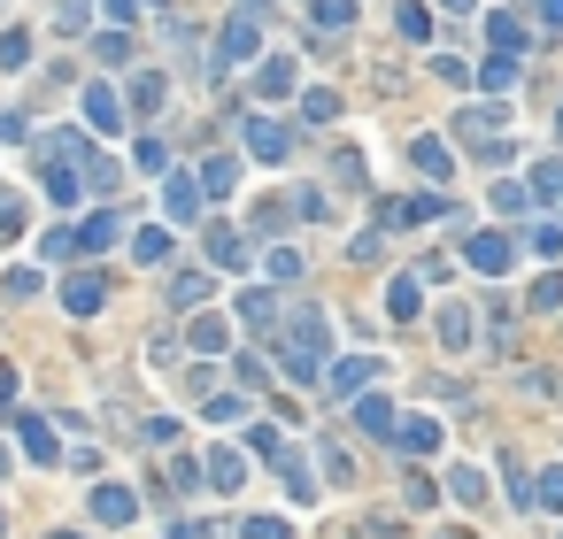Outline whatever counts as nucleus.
Instances as JSON below:
<instances>
[{
    "instance_id": "1",
    "label": "nucleus",
    "mask_w": 563,
    "mask_h": 539,
    "mask_svg": "<svg viewBox=\"0 0 563 539\" xmlns=\"http://www.w3.org/2000/svg\"><path fill=\"white\" fill-rule=\"evenodd\" d=\"M325 347H333V316H325V309H293V324L271 331L278 371H286V386H301V393L325 378Z\"/></svg>"
},
{
    "instance_id": "2",
    "label": "nucleus",
    "mask_w": 563,
    "mask_h": 539,
    "mask_svg": "<svg viewBox=\"0 0 563 539\" xmlns=\"http://www.w3.org/2000/svg\"><path fill=\"white\" fill-rule=\"evenodd\" d=\"M510 254H517V247H510V231H471V239H463V262L478 270V278H502Z\"/></svg>"
},
{
    "instance_id": "3",
    "label": "nucleus",
    "mask_w": 563,
    "mask_h": 539,
    "mask_svg": "<svg viewBox=\"0 0 563 539\" xmlns=\"http://www.w3.org/2000/svg\"><path fill=\"white\" fill-rule=\"evenodd\" d=\"M301 85V62L293 54H255V101H286Z\"/></svg>"
},
{
    "instance_id": "4",
    "label": "nucleus",
    "mask_w": 563,
    "mask_h": 539,
    "mask_svg": "<svg viewBox=\"0 0 563 539\" xmlns=\"http://www.w3.org/2000/svg\"><path fill=\"white\" fill-rule=\"evenodd\" d=\"M371 378H378V354H348V363H333L316 386H333V401H355V393H371Z\"/></svg>"
},
{
    "instance_id": "5",
    "label": "nucleus",
    "mask_w": 563,
    "mask_h": 539,
    "mask_svg": "<svg viewBox=\"0 0 563 539\" xmlns=\"http://www.w3.org/2000/svg\"><path fill=\"white\" fill-rule=\"evenodd\" d=\"M248 154H255V162H286V154H293V124H278V116H248Z\"/></svg>"
},
{
    "instance_id": "6",
    "label": "nucleus",
    "mask_w": 563,
    "mask_h": 539,
    "mask_svg": "<svg viewBox=\"0 0 563 539\" xmlns=\"http://www.w3.org/2000/svg\"><path fill=\"white\" fill-rule=\"evenodd\" d=\"M163 209H171V224H193L209 201H201V177H186V170H163Z\"/></svg>"
},
{
    "instance_id": "7",
    "label": "nucleus",
    "mask_w": 563,
    "mask_h": 539,
    "mask_svg": "<svg viewBox=\"0 0 563 539\" xmlns=\"http://www.w3.org/2000/svg\"><path fill=\"white\" fill-rule=\"evenodd\" d=\"M201 478H209L216 493H239V486H248V455H232V447H209V463H201Z\"/></svg>"
},
{
    "instance_id": "8",
    "label": "nucleus",
    "mask_w": 563,
    "mask_h": 539,
    "mask_svg": "<svg viewBox=\"0 0 563 539\" xmlns=\"http://www.w3.org/2000/svg\"><path fill=\"white\" fill-rule=\"evenodd\" d=\"M86 509H93V524H132V516H139V493H132V486H93Z\"/></svg>"
},
{
    "instance_id": "9",
    "label": "nucleus",
    "mask_w": 563,
    "mask_h": 539,
    "mask_svg": "<svg viewBox=\"0 0 563 539\" xmlns=\"http://www.w3.org/2000/svg\"><path fill=\"white\" fill-rule=\"evenodd\" d=\"M255 54H263L255 16H232V24H224V39H216V62H255Z\"/></svg>"
},
{
    "instance_id": "10",
    "label": "nucleus",
    "mask_w": 563,
    "mask_h": 539,
    "mask_svg": "<svg viewBox=\"0 0 563 539\" xmlns=\"http://www.w3.org/2000/svg\"><path fill=\"white\" fill-rule=\"evenodd\" d=\"M86 124H93V139H109V131H124V101L109 93V85H86Z\"/></svg>"
},
{
    "instance_id": "11",
    "label": "nucleus",
    "mask_w": 563,
    "mask_h": 539,
    "mask_svg": "<svg viewBox=\"0 0 563 539\" xmlns=\"http://www.w3.org/2000/svg\"><path fill=\"white\" fill-rule=\"evenodd\" d=\"M239 316H248V331H263V339H271L286 309H278V293H271V286H248V293H239Z\"/></svg>"
},
{
    "instance_id": "12",
    "label": "nucleus",
    "mask_w": 563,
    "mask_h": 539,
    "mask_svg": "<svg viewBox=\"0 0 563 539\" xmlns=\"http://www.w3.org/2000/svg\"><path fill=\"white\" fill-rule=\"evenodd\" d=\"M101 301H109V286L93 278V270H77V278H62V309H70V316H93Z\"/></svg>"
},
{
    "instance_id": "13",
    "label": "nucleus",
    "mask_w": 563,
    "mask_h": 539,
    "mask_svg": "<svg viewBox=\"0 0 563 539\" xmlns=\"http://www.w3.org/2000/svg\"><path fill=\"white\" fill-rule=\"evenodd\" d=\"M386 447H401V455H410V463H425L433 447H440V424H433V416H410V424H401V431H393Z\"/></svg>"
},
{
    "instance_id": "14",
    "label": "nucleus",
    "mask_w": 563,
    "mask_h": 539,
    "mask_svg": "<svg viewBox=\"0 0 563 539\" xmlns=\"http://www.w3.org/2000/svg\"><path fill=\"white\" fill-rule=\"evenodd\" d=\"M471 316H478V309H463V301H448V309L433 316V324H440V347H448V354H463V347L478 339V324H471Z\"/></svg>"
},
{
    "instance_id": "15",
    "label": "nucleus",
    "mask_w": 563,
    "mask_h": 539,
    "mask_svg": "<svg viewBox=\"0 0 563 539\" xmlns=\"http://www.w3.org/2000/svg\"><path fill=\"white\" fill-rule=\"evenodd\" d=\"M39 186H47V201H54V209H70L77 193H86V186H77V170H70L62 154H47V162H39Z\"/></svg>"
},
{
    "instance_id": "16",
    "label": "nucleus",
    "mask_w": 563,
    "mask_h": 539,
    "mask_svg": "<svg viewBox=\"0 0 563 539\" xmlns=\"http://www.w3.org/2000/svg\"><path fill=\"white\" fill-rule=\"evenodd\" d=\"M16 439H24V455H32V463H54V455H62V447H54V424H47V416H16Z\"/></svg>"
},
{
    "instance_id": "17",
    "label": "nucleus",
    "mask_w": 563,
    "mask_h": 539,
    "mask_svg": "<svg viewBox=\"0 0 563 539\" xmlns=\"http://www.w3.org/2000/svg\"><path fill=\"white\" fill-rule=\"evenodd\" d=\"M471 85H487V93L502 101V93H510V85H517V54H487V62H478V70H471Z\"/></svg>"
},
{
    "instance_id": "18",
    "label": "nucleus",
    "mask_w": 563,
    "mask_h": 539,
    "mask_svg": "<svg viewBox=\"0 0 563 539\" xmlns=\"http://www.w3.org/2000/svg\"><path fill=\"white\" fill-rule=\"evenodd\" d=\"M417 301H425V278H393V286H386V316H393V324H410Z\"/></svg>"
},
{
    "instance_id": "19",
    "label": "nucleus",
    "mask_w": 563,
    "mask_h": 539,
    "mask_svg": "<svg viewBox=\"0 0 563 539\" xmlns=\"http://www.w3.org/2000/svg\"><path fill=\"white\" fill-rule=\"evenodd\" d=\"M502 124H510V109H502V101H478V109H463V116H455V131H478V139H495Z\"/></svg>"
},
{
    "instance_id": "20",
    "label": "nucleus",
    "mask_w": 563,
    "mask_h": 539,
    "mask_svg": "<svg viewBox=\"0 0 563 539\" xmlns=\"http://www.w3.org/2000/svg\"><path fill=\"white\" fill-rule=\"evenodd\" d=\"M132 262H147V270L171 262V231H163V224H139V231H132Z\"/></svg>"
},
{
    "instance_id": "21",
    "label": "nucleus",
    "mask_w": 563,
    "mask_h": 539,
    "mask_svg": "<svg viewBox=\"0 0 563 539\" xmlns=\"http://www.w3.org/2000/svg\"><path fill=\"white\" fill-rule=\"evenodd\" d=\"M248 447H255V463H278V471L293 463V447H286V431H278V424H255V431H248Z\"/></svg>"
},
{
    "instance_id": "22",
    "label": "nucleus",
    "mask_w": 563,
    "mask_h": 539,
    "mask_svg": "<svg viewBox=\"0 0 563 539\" xmlns=\"http://www.w3.org/2000/svg\"><path fill=\"white\" fill-rule=\"evenodd\" d=\"M248 254H239V231L232 224H209V270H239Z\"/></svg>"
},
{
    "instance_id": "23",
    "label": "nucleus",
    "mask_w": 563,
    "mask_h": 539,
    "mask_svg": "<svg viewBox=\"0 0 563 539\" xmlns=\"http://www.w3.org/2000/svg\"><path fill=\"white\" fill-rule=\"evenodd\" d=\"M355 424L386 439V431H393V401H386V393H355Z\"/></svg>"
},
{
    "instance_id": "24",
    "label": "nucleus",
    "mask_w": 563,
    "mask_h": 539,
    "mask_svg": "<svg viewBox=\"0 0 563 539\" xmlns=\"http://www.w3.org/2000/svg\"><path fill=\"white\" fill-rule=\"evenodd\" d=\"M525 201H563V162H533V177H525Z\"/></svg>"
},
{
    "instance_id": "25",
    "label": "nucleus",
    "mask_w": 563,
    "mask_h": 539,
    "mask_svg": "<svg viewBox=\"0 0 563 539\" xmlns=\"http://www.w3.org/2000/svg\"><path fill=\"white\" fill-rule=\"evenodd\" d=\"M393 224H433V216H448V193H417V201H401V209H386Z\"/></svg>"
},
{
    "instance_id": "26",
    "label": "nucleus",
    "mask_w": 563,
    "mask_h": 539,
    "mask_svg": "<svg viewBox=\"0 0 563 539\" xmlns=\"http://www.w3.org/2000/svg\"><path fill=\"white\" fill-rule=\"evenodd\" d=\"M340 116V93H333V85H309V93H301V124H333Z\"/></svg>"
},
{
    "instance_id": "27",
    "label": "nucleus",
    "mask_w": 563,
    "mask_h": 539,
    "mask_svg": "<svg viewBox=\"0 0 563 539\" xmlns=\"http://www.w3.org/2000/svg\"><path fill=\"white\" fill-rule=\"evenodd\" d=\"M232 177H239V162H232V154H216V162L201 170V201H224V193H232Z\"/></svg>"
},
{
    "instance_id": "28",
    "label": "nucleus",
    "mask_w": 563,
    "mask_h": 539,
    "mask_svg": "<svg viewBox=\"0 0 563 539\" xmlns=\"http://www.w3.org/2000/svg\"><path fill=\"white\" fill-rule=\"evenodd\" d=\"M101 247H116V216H86L77 224V254H101Z\"/></svg>"
},
{
    "instance_id": "29",
    "label": "nucleus",
    "mask_w": 563,
    "mask_h": 539,
    "mask_svg": "<svg viewBox=\"0 0 563 539\" xmlns=\"http://www.w3.org/2000/svg\"><path fill=\"white\" fill-rule=\"evenodd\" d=\"M393 24H401V39H417V47L433 39V9H425V0H401V16H393Z\"/></svg>"
},
{
    "instance_id": "30",
    "label": "nucleus",
    "mask_w": 563,
    "mask_h": 539,
    "mask_svg": "<svg viewBox=\"0 0 563 539\" xmlns=\"http://www.w3.org/2000/svg\"><path fill=\"white\" fill-rule=\"evenodd\" d=\"M487 39H495V54H525V24L517 16H487Z\"/></svg>"
},
{
    "instance_id": "31",
    "label": "nucleus",
    "mask_w": 563,
    "mask_h": 539,
    "mask_svg": "<svg viewBox=\"0 0 563 539\" xmlns=\"http://www.w3.org/2000/svg\"><path fill=\"white\" fill-rule=\"evenodd\" d=\"M410 162H417L425 177H448V170H455V154H448L440 139H417V147H410Z\"/></svg>"
},
{
    "instance_id": "32",
    "label": "nucleus",
    "mask_w": 563,
    "mask_h": 539,
    "mask_svg": "<svg viewBox=\"0 0 563 539\" xmlns=\"http://www.w3.org/2000/svg\"><path fill=\"white\" fill-rule=\"evenodd\" d=\"M193 347H201V354H224V347H232V324H224V316H193Z\"/></svg>"
},
{
    "instance_id": "33",
    "label": "nucleus",
    "mask_w": 563,
    "mask_h": 539,
    "mask_svg": "<svg viewBox=\"0 0 563 539\" xmlns=\"http://www.w3.org/2000/svg\"><path fill=\"white\" fill-rule=\"evenodd\" d=\"M448 493H455V501H487V471L455 463V471H448Z\"/></svg>"
},
{
    "instance_id": "34",
    "label": "nucleus",
    "mask_w": 563,
    "mask_h": 539,
    "mask_svg": "<svg viewBox=\"0 0 563 539\" xmlns=\"http://www.w3.org/2000/svg\"><path fill=\"white\" fill-rule=\"evenodd\" d=\"M132 109H139V116L163 109V77H154V70H139V77H132Z\"/></svg>"
},
{
    "instance_id": "35",
    "label": "nucleus",
    "mask_w": 563,
    "mask_h": 539,
    "mask_svg": "<svg viewBox=\"0 0 563 539\" xmlns=\"http://www.w3.org/2000/svg\"><path fill=\"white\" fill-rule=\"evenodd\" d=\"M171 301H178V309L209 301V270H186V278H171Z\"/></svg>"
},
{
    "instance_id": "36",
    "label": "nucleus",
    "mask_w": 563,
    "mask_h": 539,
    "mask_svg": "<svg viewBox=\"0 0 563 539\" xmlns=\"http://www.w3.org/2000/svg\"><path fill=\"white\" fill-rule=\"evenodd\" d=\"M533 509H555L563 516V471H540L533 478Z\"/></svg>"
},
{
    "instance_id": "37",
    "label": "nucleus",
    "mask_w": 563,
    "mask_h": 539,
    "mask_svg": "<svg viewBox=\"0 0 563 539\" xmlns=\"http://www.w3.org/2000/svg\"><path fill=\"white\" fill-rule=\"evenodd\" d=\"M32 62V32H0V70H24Z\"/></svg>"
},
{
    "instance_id": "38",
    "label": "nucleus",
    "mask_w": 563,
    "mask_h": 539,
    "mask_svg": "<svg viewBox=\"0 0 563 539\" xmlns=\"http://www.w3.org/2000/svg\"><path fill=\"white\" fill-rule=\"evenodd\" d=\"M316 24H325V32H348V24H355V0H316Z\"/></svg>"
},
{
    "instance_id": "39",
    "label": "nucleus",
    "mask_w": 563,
    "mask_h": 539,
    "mask_svg": "<svg viewBox=\"0 0 563 539\" xmlns=\"http://www.w3.org/2000/svg\"><path fill=\"white\" fill-rule=\"evenodd\" d=\"M525 301H533L540 316H548V309H563V278H555V270H548V278H533V293H525Z\"/></svg>"
},
{
    "instance_id": "40",
    "label": "nucleus",
    "mask_w": 563,
    "mask_h": 539,
    "mask_svg": "<svg viewBox=\"0 0 563 539\" xmlns=\"http://www.w3.org/2000/svg\"><path fill=\"white\" fill-rule=\"evenodd\" d=\"M495 209H502V216H525V209H533V201H525V186H517V177H502V186H495Z\"/></svg>"
},
{
    "instance_id": "41",
    "label": "nucleus",
    "mask_w": 563,
    "mask_h": 539,
    "mask_svg": "<svg viewBox=\"0 0 563 539\" xmlns=\"http://www.w3.org/2000/svg\"><path fill=\"white\" fill-rule=\"evenodd\" d=\"M433 77H448L455 93H463V85H471V62H463V54H433Z\"/></svg>"
},
{
    "instance_id": "42",
    "label": "nucleus",
    "mask_w": 563,
    "mask_h": 539,
    "mask_svg": "<svg viewBox=\"0 0 563 539\" xmlns=\"http://www.w3.org/2000/svg\"><path fill=\"white\" fill-rule=\"evenodd\" d=\"M16 231H24V201L0 186V239H16Z\"/></svg>"
},
{
    "instance_id": "43",
    "label": "nucleus",
    "mask_w": 563,
    "mask_h": 539,
    "mask_svg": "<svg viewBox=\"0 0 563 539\" xmlns=\"http://www.w3.org/2000/svg\"><path fill=\"white\" fill-rule=\"evenodd\" d=\"M401 501H410V509H433V478L410 471V478H401Z\"/></svg>"
},
{
    "instance_id": "44",
    "label": "nucleus",
    "mask_w": 563,
    "mask_h": 539,
    "mask_svg": "<svg viewBox=\"0 0 563 539\" xmlns=\"http://www.w3.org/2000/svg\"><path fill=\"white\" fill-rule=\"evenodd\" d=\"M39 254H47V262H70V254H77V231H47Z\"/></svg>"
},
{
    "instance_id": "45",
    "label": "nucleus",
    "mask_w": 563,
    "mask_h": 539,
    "mask_svg": "<svg viewBox=\"0 0 563 539\" xmlns=\"http://www.w3.org/2000/svg\"><path fill=\"white\" fill-rule=\"evenodd\" d=\"M263 262H271V278H301V254H293V247H271Z\"/></svg>"
},
{
    "instance_id": "46",
    "label": "nucleus",
    "mask_w": 563,
    "mask_h": 539,
    "mask_svg": "<svg viewBox=\"0 0 563 539\" xmlns=\"http://www.w3.org/2000/svg\"><path fill=\"white\" fill-rule=\"evenodd\" d=\"M47 278H39V270H9V301H32Z\"/></svg>"
},
{
    "instance_id": "47",
    "label": "nucleus",
    "mask_w": 563,
    "mask_h": 539,
    "mask_svg": "<svg viewBox=\"0 0 563 539\" xmlns=\"http://www.w3.org/2000/svg\"><path fill=\"white\" fill-rule=\"evenodd\" d=\"M147 447H178V416H147Z\"/></svg>"
},
{
    "instance_id": "48",
    "label": "nucleus",
    "mask_w": 563,
    "mask_h": 539,
    "mask_svg": "<svg viewBox=\"0 0 563 539\" xmlns=\"http://www.w3.org/2000/svg\"><path fill=\"white\" fill-rule=\"evenodd\" d=\"M86 9H93V0H54V24L77 32V24H86Z\"/></svg>"
},
{
    "instance_id": "49",
    "label": "nucleus",
    "mask_w": 563,
    "mask_h": 539,
    "mask_svg": "<svg viewBox=\"0 0 563 539\" xmlns=\"http://www.w3.org/2000/svg\"><path fill=\"white\" fill-rule=\"evenodd\" d=\"M139 170H171V147L163 139H139Z\"/></svg>"
},
{
    "instance_id": "50",
    "label": "nucleus",
    "mask_w": 563,
    "mask_h": 539,
    "mask_svg": "<svg viewBox=\"0 0 563 539\" xmlns=\"http://www.w3.org/2000/svg\"><path fill=\"white\" fill-rule=\"evenodd\" d=\"M325 478H333V486H348V478H355V463L340 455V447H325Z\"/></svg>"
},
{
    "instance_id": "51",
    "label": "nucleus",
    "mask_w": 563,
    "mask_h": 539,
    "mask_svg": "<svg viewBox=\"0 0 563 539\" xmlns=\"http://www.w3.org/2000/svg\"><path fill=\"white\" fill-rule=\"evenodd\" d=\"M93 54H101V62H124L132 47H124V32H101V39H93Z\"/></svg>"
},
{
    "instance_id": "52",
    "label": "nucleus",
    "mask_w": 563,
    "mask_h": 539,
    "mask_svg": "<svg viewBox=\"0 0 563 539\" xmlns=\"http://www.w3.org/2000/svg\"><path fill=\"white\" fill-rule=\"evenodd\" d=\"M533 254H563V231L555 224H533Z\"/></svg>"
},
{
    "instance_id": "53",
    "label": "nucleus",
    "mask_w": 563,
    "mask_h": 539,
    "mask_svg": "<svg viewBox=\"0 0 563 539\" xmlns=\"http://www.w3.org/2000/svg\"><path fill=\"white\" fill-rule=\"evenodd\" d=\"M248 539H286V524L278 516H248Z\"/></svg>"
},
{
    "instance_id": "54",
    "label": "nucleus",
    "mask_w": 563,
    "mask_h": 539,
    "mask_svg": "<svg viewBox=\"0 0 563 539\" xmlns=\"http://www.w3.org/2000/svg\"><path fill=\"white\" fill-rule=\"evenodd\" d=\"M0 139H9V147H24V139H32V124H24V116H0Z\"/></svg>"
},
{
    "instance_id": "55",
    "label": "nucleus",
    "mask_w": 563,
    "mask_h": 539,
    "mask_svg": "<svg viewBox=\"0 0 563 539\" xmlns=\"http://www.w3.org/2000/svg\"><path fill=\"white\" fill-rule=\"evenodd\" d=\"M9 409H16V371L0 363V416H9Z\"/></svg>"
},
{
    "instance_id": "56",
    "label": "nucleus",
    "mask_w": 563,
    "mask_h": 539,
    "mask_svg": "<svg viewBox=\"0 0 563 539\" xmlns=\"http://www.w3.org/2000/svg\"><path fill=\"white\" fill-rule=\"evenodd\" d=\"M171 539H216L209 524H171Z\"/></svg>"
},
{
    "instance_id": "57",
    "label": "nucleus",
    "mask_w": 563,
    "mask_h": 539,
    "mask_svg": "<svg viewBox=\"0 0 563 539\" xmlns=\"http://www.w3.org/2000/svg\"><path fill=\"white\" fill-rule=\"evenodd\" d=\"M109 16H116V24H132V16H139V0H109Z\"/></svg>"
},
{
    "instance_id": "58",
    "label": "nucleus",
    "mask_w": 563,
    "mask_h": 539,
    "mask_svg": "<svg viewBox=\"0 0 563 539\" xmlns=\"http://www.w3.org/2000/svg\"><path fill=\"white\" fill-rule=\"evenodd\" d=\"M540 24H563V0H540Z\"/></svg>"
},
{
    "instance_id": "59",
    "label": "nucleus",
    "mask_w": 563,
    "mask_h": 539,
    "mask_svg": "<svg viewBox=\"0 0 563 539\" xmlns=\"http://www.w3.org/2000/svg\"><path fill=\"white\" fill-rule=\"evenodd\" d=\"M440 9H455V16H463V9H478V0H440Z\"/></svg>"
},
{
    "instance_id": "60",
    "label": "nucleus",
    "mask_w": 563,
    "mask_h": 539,
    "mask_svg": "<svg viewBox=\"0 0 563 539\" xmlns=\"http://www.w3.org/2000/svg\"><path fill=\"white\" fill-rule=\"evenodd\" d=\"M47 539H86V531H47Z\"/></svg>"
},
{
    "instance_id": "61",
    "label": "nucleus",
    "mask_w": 563,
    "mask_h": 539,
    "mask_svg": "<svg viewBox=\"0 0 563 539\" xmlns=\"http://www.w3.org/2000/svg\"><path fill=\"white\" fill-rule=\"evenodd\" d=\"M440 539H471V531H440Z\"/></svg>"
},
{
    "instance_id": "62",
    "label": "nucleus",
    "mask_w": 563,
    "mask_h": 539,
    "mask_svg": "<svg viewBox=\"0 0 563 539\" xmlns=\"http://www.w3.org/2000/svg\"><path fill=\"white\" fill-rule=\"evenodd\" d=\"M555 139H563V116H555Z\"/></svg>"
}]
</instances>
